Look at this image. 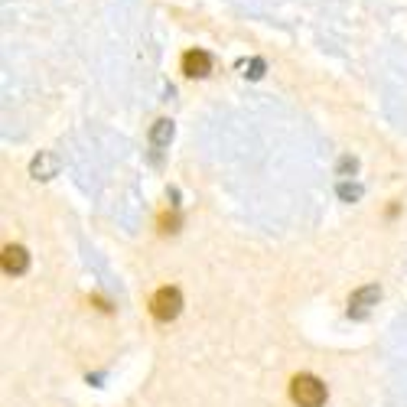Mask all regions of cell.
Masks as SVG:
<instances>
[{"instance_id": "cell-1", "label": "cell", "mask_w": 407, "mask_h": 407, "mask_svg": "<svg viewBox=\"0 0 407 407\" xmlns=\"http://www.w3.org/2000/svg\"><path fill=\"white\" fill-rule=\"evenodd\" d=\"M290 398L300 407H323L326 404V385L316 375H297L290 381Z\"/></svg>"}, {"instance_id": "cell-2", "label": "cell", "mask_w": 407, "mask_h": 407, "mask_svg": "<svg viewBox=\"0 0 407 407\" xmlns=\"http://www.w3.org/2000/svg\"><path fill=\"white\" fill-rule=\"evenodd\" d=\"M179 310H183V293H179L176 287H160V290L153 293L150 313L157 323H173V319L179 316Z\"/></svg>"}, {"instance_id": "cell-3", "label": "cell", "mask_w": 407, "mask_h": 407, "mask_svg": "<svg viewBox=\"0 0 407 407\" xmlns=\"http://www.w3.org/2000/svg\"><path fill=\"white\" fill-rule=\"evenodd\" d=\"M381 300V290L375 287V283H368V287H358V290L349 297V316L352 319H365L368 313H372V306H378Z\"/></svg>"}, {"instance_id": "cell-4", "label": "cell", "mask_w": 407, "mask_h": 407, "mask_svg": "<svg viewBox=\"0 0 407 407\" xmlns=\"http://www.w3.org/2000/svg\"><path fill=\"white\" fill-rule=\"evenodd\" d=\"M179 69H183L186 79H205L212 72V56L205 53V49H189V53H183Z\"/></svg>"}, {"instance_id": "cell-5", "label": "cell", "mask_w": 407, "mask_h": 407, "mask_svg": "<svg viewBox=\"0 0 407 407\" xmlns=\"http://www.w3.org/2000/svg\"><path fill=\"white\" fill-rule=\"evenodd\" d=\"M27 267H30V254L23 245H7V248H4V271H7L10 277L27 274Z\"/></svg>"}, {"instance_id": "cell-6", "label": "cell", "mask_w": 407, "mask_h": 407, "mask_svg": "<svg viewBox=\"0 0 407 407\" xmlns=\"http://www.w3.org/2000/svg\"><path fill=\"white\" fill-rule=\"evenodd\" d=\"M173 141V121H167V117H160L157 124L150 127V143L157 147V150H163L167 143Z\"/></svg>"}, {"instance_id": "cell-7", "label": "cell", "mask_w": 407, "mask_h": 407, "mask_svg": "<svg viewBox=\"0 0 407 407\" xmlns=\"http://www.w3.org/2000/svg\"><path fill=\"white\" fill-rule=\"evenodd\" d=\"M56 167H59V163H56V157H49V153H39V157L33 160V176L36 179H49L56 173Z\"/></svg>"}, {"instance_id": "cell-8", "label": "cell", "mask_w": 407, "mask_h": 407, "mask_svg": "<svg viewBox=\"0 0 407 407\" xmlns=\"http://www.w3.org/2000/svg\"><path fill=\"white\" fill-rule=\"evenodd\" d=\"M339 195L352 202V199H358V195H362V189H358V186H349V183H342V186H339Z\"/></svg>"}, {"instance_id": "cell-9", "label": "cell", "mask_w": 407, "mask_h": 407, "mask_svg": "<svg viewBox=\"0 0 407 407\" xmlns=\"http://www.w3.org/2000/svg\"><path fill=\"white\" fill-rule=\"evenodd\" d=\"M261 72H264V63H261V59H254V63H251V79H261Z\"/></svg>"}]
</instances>
